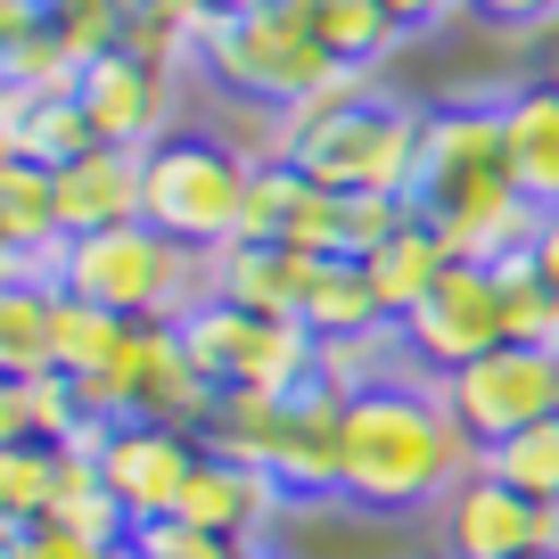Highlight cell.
<instances>
[{
	"label": "cell",
	"instance_id": "cell-1",
	"mask_svg": "<svg viewBox=\"0 0 559 559\" xmlns=\"http://www.w3.org/2000/svg\"><path fill=\"white\" fill-rule=\"evenodd\" d=\"M477 469V444L461 437V419L444 412L437 379H403L346 395V461H337V502L370 510V519H412Z\"/></svg>",
	"mask_w": 559,
	"mask_h": 559
},
{
	"label": "cell",
	"instance_id": "cell-2",
	"mask_svg": "<svg viewBox=\"0 0 559 559\" xmlns=\"http://www.w3.org/2000/svg\"><path fill=\"white\" fill-rule=\"evenodd\" d=\"M419 123L428 107H403L370 74H337L321 99L288 116V157L313 190L337 198H412L419 190Z\"/></svg>",
	"mask_w": 559,
	"mask_h": 559
},
{
	"label": "cell",
	"instance_id": "cell-3",
	"mask_svg": "<svg viewBox=\"0 0 559 559\" xmlns=\"http://www.w3.org/2000/svg\"><path fill=\"white\" fill-rule=\"evenodd\" d=\"M255 165L206 123H174L157 148H140V223L181 239L190 255H223L247 230Z\"/></svg>",
	"mask_w": 559,
	"mask_h": 559
},
{
	"label": "cell",
	"instance_id": "cell-4",
	"mask_svg": "<svg viewBox=\"0 0 559 559\" xmlns=\"http://www.w3.org/2000/svg\"><path fill=\"white\" fill-rule=\"evenodd\" d=\"M58 297L107 305L140 330H181L214 288H206V255H190L181 239H165L148 223H123V230H91V239L67 247Z\"/></svg>",
	"mask_w": 559,
	"mask_h": 559
},
{
	"label": "cell",
	"instance_id": "cell-5",
	"mask_svg": "<svg viewBox=\"0 0 559 559\" xmlns=\"http://www.w3.org/2000/svg\"><path fill=\"white\" fill-rule=\"evenodd\" d=\"M198 74L223 91L230 107H272V116H297L305 99L337 83L354 67H330V50L305 25V0H263L247 17H214L198 41Z\"/></svg>",
	"mask_w": 559,
	"mask_h": 559
},
{
	"label": "cell",
	"instance_id": "cell-6",
	"mask_svg": "<svg viewBox=\"0 0 559 559\" xmlns=\"http://www.w3.org/2000/svg\"><path fill=\"white\" fill-rule=\"evenodd\" d=\"M181 346L223 395H297V386L321 379V337L305 321H263L223 297H206L181 321Z\"/></svg>",
	"mask_w": 559,
	"mask_h": 559
},
{
	"label": "cell",
	"instance_id": "cell-7",
	"mask_svg": "<svg viewBox=\"0 0 559 559\" xmlns=\"http://www.w3.org/2000/svg\"><path fill=\"white\" fill-rule=\"evenodd\" d=\"M444 412L461 419V437L477 453L510 444L519 428L535 419H559V354H535V346H493L477 362H461L453 379H437Z\"/></svg>",
	"mask_w": 559,
	"mask_h": 559
},
{
	"label": "cell",
	"instance_id": "cell-8",
	"mask_svg": "<svg viewBox=\"0 0 559 559\" xmlns=\"http://www.w3.org/2000/svg\"><path fill=\"white\" fill-rule=\"evenodd\" d=\"M198 453H206V437H198V428H165V419H116V428L91 444L107 493L132 510V535L181 510V493H190V477H198Z\"/></svg>",
	"mask_w": 559,
	"mask_h": 559
},
{
	"label": "cell",
	"instance_id": "cell-9",
	"mask_svg": "<svg viewBox=\"0 0 559 559\" xmlns=\"http://www.w3.org/2000/svg\"><path fill=\"white\" fill-rule=\"evenodd\" d=\"M403 337H412V362L428 370V379H453L461 362L510 346L502 272H486V263H453V272L437 280V297L419 305V313H403Z\"/></svg>",
	"mask_w": 559,
	"mask_h": 559
},
{
	"label": "cell",
	"instance_id": "cell-10",
	"mask_svg": "<svg viewBox=\"0 0 559 559\" xmlns=\"http://www.w3.org/2000/svg\"><path fill=\"white\" fill-rule=\"evenodd\" d=\"M444 526V559H526V551H559V510L535 493L502 486V477L469 469L437 510Z\"/></svg>",
	"mask_w": 559,
	"mask_h": 559
},
{
	"label": "cell",
	"instance_id": "cell-11",
	"mask_svg": "<svg viewBox=\"0 0 559 559\" xmlns=\"http://www.w3.org/2000/svg\"><path fill=\"white\" fill-rule=\"evenodd\" d=\"M174 91H181V74L148 67L140 50H107V58H91V67L74 74V99H83L99 148H157V140L181 123Z\"/></svg>",
	"mask_w": 559,
	"mask_h": 559
},
{
	"label": "cell",
	"instance_id": "cell-12",
	"mask_svg": "<svg viewBox=\"0 0 559 559\" xmlns=\"http://www.w3.org/2000/svg\"><path fill=\"white\" fill-rule=\"evenodd\" d=\"M486 174H510L502 165V99H444L419 123V190L412 206H437V198L469 190Z\"/></svg>",
	"mask_w": 559,
	"mask_h": 559
},
{
	"label": "cell",
	"instance_id": "cell-13",
	"mask_svg": "<svg viewBox=\"0 0 559 559\" xmlns=\"http://www.w3.org/2000/svg\"><path fill=\"white\" fill-rule=\"evenodd\" d=\"M428 223H437V239L453 247V263H510V255H526L535 247V230H543V214L526 206V190L510 174H486V181H469V190H453V198H437V206H419Z\"/></svg>",
	"mask_w": 559,
	"mask_h": 559
},
{
	"label": "cell",
	"instance_id": "cell-14",
	"mask_svg": "<svg viewBox=\"0 0 559 559\" xmlns=\"http://www.w3.org/2000/svg\"><path fill=\"white\" fill-rule=\"evenodd\" d=\"M280 510H288L280 477H263L255 461H230V453H214V444H206V453H198V477H190V493H181L174 519L206 526V535L239 543V551H255V543L272 535Z\"/></svg>",
	"mask_w": 559,
	"mask_h": 559
},
{
	"label": "cell",
	"instance_id": "cell-15",
	"mask_svg": "<svg viewBox=\"0 0 559 559\" xmlns=\"http://www.w3.org/2000/svg\"><path fill=\"white\" fill-rule=\"evenodd\" d=\"M313 263L305 247H280V239H239L223 255H206V288L239 313L263 321H305V288H313Z\"/></svg>",
	"mask_w": 559,
	"mask_h": 559
},
{
	"label": "cell",
	"instance_id": "cell-16",
	"mask_svg": "<svg viewBox=\"0 0 559 559\" xmlns=\"http://www.w3.org/2000/svg\"><path fill=\"white\" fill-rule=\"evenodd\" d=\"M502 165L535 214H559V74L502 91Z\"/></svg>",
	"mask_w": 559,
	"mask_h": 559
},
{
	"label": "cell",
	"instance_id": "cell-17",
	"mask_svg": "<svg viewBox=\"0 0 559 559\" xmlns=\"http://www.w3.org/2000/svg\"><path fill=\"white\" fill-rule=\"evenodd\" d=\"M83 148H99L83 99L74 91H0V157L9 165H74Z\"/></svg>",
	"mask_w": 559,
	"mask_h": 559
},
{
	"label": "cell",
	"instance_id": "cell-18",
	"mask_svg": "<svg viewBox=\"0 0 559 559\" xmlns=\"http://www.w3.org/2000/svg\"><path fill=\"white\" fill-rule=\"evenodd\" d=\"M223 386L190 362L181 330H140V386H132V419H165V428H198L206 437Z\"/></svg>",
	"mask_w": 559,
	"mask_h": 559
},
{
	"label": "cell",
	"instance_id": "cell-19",
	"mask_svg": "<svg viewBox=\"0 0 559 559\" xmlns=\"http://www.w3.org/2000/svg\"><path fill=\"white\" fill-rule=\"evenodd\" d=\"M58 214L67 239L140 223V148H83L74 165H58Z\"/></svg>",
	"mask_w": 559,
	"mask_h": 559
},
{
	"label": "cell",
	"instance_id": "cell-20",
	"mask_svg": "<svg viewBox=\"0 0 559 559\" xmlns=\"http://www.w3.org/2000/svg\"><path fill=\"white\" fill-rule=\"evenodd\" d=\"M107 428L83 412V386L74 379H0V444H58V453H74V444H99Z\"/></svg>",
	"mask_w": 559,
	"mask_h": 559
},
{
	"label": "cell",
	"instance_id": "cell-21",
	"mask_svg": "<svg viewBox=\"0 0 559 559\" xmlns=\"http://www.w3.org/2000/svg\"><path fill=\"white\" fill-rule=\"evenodd\" d=\"M362 272H370V288H379L386 321H403V313H419V305L437 297V280L453 272V247L437 239L428 214H412L386 247H370V255H362Z\"/></svg>",
	"mask_w": 559,
	"mask_h": 559
},
{
	"label": "cell",
	"instance_id": "cell-22",
	"mask_svg": "<svg viewBox=\"0 0 559 559\" xmlns=\"http://www.w3.org/2000/svg\"><path fill=\"white\" fill-rule=\"evenodd\" d=\"M58 370V288L9 280L0 288V379H50Z\"/></svg>",
	"mask_w": 559,
	"mask_h": 559
},
{
	"label": "cell",
	"instance_id": "cell-23",
	"mask_svg": "<svg viewBox=\"0 0 559 559\" xmlns=\"http://www.w3.org/2000/svg\"><path fill=\"white\" fill-rule=\"evenodd\" d=\"M386 321V305H379V288H370V272L354 255H321L313 263V288H305V330L321 337V346H337V337H362V330H379Z\"/></svg>",
	"mask_w": 559,
	"mask_h": 559
},
{
	"label": "cell",
	"instance_id": "cell-24",
	"mask_svg": "<svg viewBox=\"0 0 559 559\" xmlns=\"http://www.w3.org/2000/svg\"><path fill=\"white\" fill-rule=\"evenodd\" d=\"M305 25L330 50V67H354V74H370L403 41V25L386 17V0H305Z\"/></svg>",
	"mask_w": 559,
	"mask_h": 559
},
{
	"label": "cell",
	"instance_id": "cell-25",
	"mask_svg": "<svg viewBox=\"0 0 559 559\" xmlns=\"http://www.w3.org/2000/svg\"><path fill=\"white\" fill-rule=\"evenodd\" d=\"M58 486H67L58 444H0V519L9 526H41L58 510Z\"/></svg>",
	"mask_w": 559,
	"mask_h": 559
},
{
	"label": "cell",
	"instance_id": "cell-26",
	"mask_svg": "<svg viewBox=\"0 0 559 559\" xmlns=\"http://www.w3.org/2000/svg\"><path fill=\"white\" fill-rule=\"evenodd\" d=\"M477 469L502 477V486L535 493V502L559 510V419H535V428H519L510 444H493V453H477Z\"/></svg>",
	"mask_w": 559,
	"mask_h": 559
},
{
	"label": "cell",
	"instance_id": "cell-27",
	"mask_svg": "<svg viewBox=\"0 0 559 559\" xmlns=\"http://www.w3.org/2000/svg\"><path fill=\"white\" fill-rule=\"evenodd\" d=\"M502 272V305H510V346H535V354H559V288H543L535 263L510 255L493 263Z\"/></svg>",
	"mask_w": 559,
	"mask_h": 559
},
{
	"label": "cell",
	"instance_id": "cell-28",
	"mask_svg": "<svg viewBox=\"0 0 559 559\" xmlns=\"http://www.w3.org/2000/svg\"><path fill=\"white\" fill-rule=\"evenodd\" d=\"M305 190H313V181H305L297 165H255V190H247V230H239V239H288Z\"/></svg>",
	"mask_w": 559,
	"mask_h": 559
},
{
	"label": "cell",
	"instance_id": "cell-29",
	"mask_svg": "<svg viewBox=\"0 0 559 559\" xmlns=\"http://www.w3.org/2000/svg\"><path fill=\"white\" fill-rule=\"evenodd\" d=\"M132 551H140V559H255V551H239V543L206 535V526H190V519H157V526H140Z\"/></svg>",
	"mask_w": 559,
	"mask_h": 559
},
{
	"label": "cell",
	"instance_id": "cell-30",
	"mask_svg": "<svg viewBox=\"0 0 559 559\" xmlns=\"http://www.w3.org/2000/svg\"><path fill=\"white\" fill-rule=\"evenodd\" d=\"M0 559H116V551H99V543L67 535V526H58V519H41V526H9V543H0Z\"/></svg>",
	"mask_w": 559,
	"mask_h": 559
},
{
	"label": "cell",
	"instance_id": "cell-31",
	"mask_svg": "<svg viewBox=\"0 0 559 559\" xmlns=\"http://www.w3.org/2000/svg\"><path fill=\"white\" fill-rule=\"evenodd\" d=\"M469 9L502 34H559V0H469Z\"/></svg>",
	"mask_w": 559,
	"mask_h": 559
},
{
	"label": "cell",
	"instance_id": "cell-32",
	"mask_svg": "<svg viewBox=\"0 0 559 559\" xmlns=\"http://www.w3.org/2000/svg\"><path fill=\"white\" fill-rule=\"evenodd\" d=\"M469 0H386V17L403 25V34H437V25H453Z\"/></svg>",
	"mask_w": 559,
	"mask_h": 559
},
{
	"label": "cell",
	"instance_id": "cell-33",
	"mask_svg": "<svg viewBox=\"0 0 559 559\" xmlns=\"http://www.w3.org/2000/svg\"><path fill=\"white\" fill-rule=\"evenodd\" d=\"M526 263H535L543 288H559V214H543V230H535V247H526Z\"/></svg>",
	"mask_w": 559,
	"mask_h": 559
},
{
	"label": "cell",
	"instance_id": "cell-34",
	"mask_svg": "<svg viewBox=\"0 0 559 559\" xmlns=\"http://www.w3.org/2000/svg\"><path fill=\"white\" fill-rule=\"evenodd\" d=\"M206 17H247V9H263V0H198Z\"/></svg>",
	"mask_w": 559,
	"mask_h": 559
},
{
	"label": "cell",
	"instance_id": "cell-35",
	"mask_svg": "<svg viewBox=\"0 0 559 559\" xmlns=\"http://www.w3.org/2000/svg\"><path fill=\"white\" fill-rule=\"evenodd\" d=\"M116 559H140V551H132V543H123V551H116Z\"/></svg>",
	"mask_w": 559,
	"mask_h": 559
},
{
	"label": "cell",
	"instance_id": "cell-36",
	"mask_svg": "<svg viewBox=\"0 0 559 559\" xmlns=\"http://www.w3.org/2000/svg\"><path fill=\"white\" fill-rule=\"evenodd\" d=\"M526 559H559V551H526Z\"/></svg>",
	"mask_w": 559,
	"mask_h": 559
}]
</instances>
